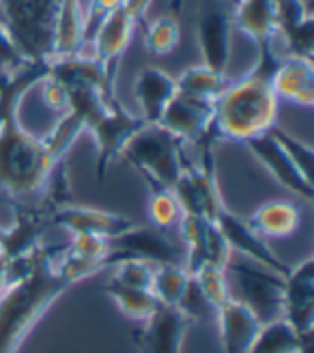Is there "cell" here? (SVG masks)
<instances>
[{"instance_id": "1", "label": "cell", "mask_w": 314, "mask_h": 353, "mask_svg": "<svg viewBox=\"0 0 314 353\" xmlns=\"http://www.w3.org/2000/svg\"><path fill=\"white\" fill-rule=\"evenodd\" d=\"M50 76V63H28L11 76L0 74V190L11 205L39 203L59 162L45 140L20 123V101Z\"/></svg>"}, {"instance_id": "2", "label": "cell", "mask_w": 314, "mask_h": 353, "mask_svg": "<svg viewBox=\"0 0 314 353\" xmlns=\"http://www.w3.org/2000/svg\"><path fill=\"white\" fill-rule=\"evenodd\" d=\"M63 245L32 250L28 268L0 293V353H17L56 299L74 285L56 268Z\"/></svg>"}, {"instance_id": "3", "label": "cell", "mask_w": 314, "mask_h": 353, "mask_svg": "<svg viewBox=\"0 0 314 353\" xmlns=\"http://www.w3.org/2000/svg\"><path fill=\"white\" fill-rule=\"evenodd\" d=\"M280 59L275 48L256 50V63L250 72L241 80L226 84L213 101L211 128L218 140L246 143L275 125L280 99L271 88V76Z\"/></svg>"}, {"instance_id": "4", "label": "cell", "mask_w": 314, "mask_h": 353, "mask_svg": "<svg viewBox=\"0 0 314 353\" xmlns=\"http://www.w3.org/2000/svg\"><path fill=\"white\" fill-rule=\"evenodd\" d=\"M63 0H0L3 24L28 63L56 59V34Z\"/></svg>"}, {"instance_id": "5", "label": "cell", "mask_w": 314, "mask_h": 353, "mask_svg": "<svg viewBox=\"0 0 314 353\" xmlns=\"http://www.w3.org/2000/svg\"><path fill=\"white\" fill-rule=\"evenodd\" d=\"M121 157L145 181H157L170 190L174 188L187 164L183 140L172 136L157 123L155 125L147 123L140 132H136L125 145Z\"/></svg>"}, {"instance_id": "6", "label": "cell", "mask_w": 314, "mask_h": 353, "mask_svg": "<svg viewBox=\"0 0 314 353\" xmlns=\"http://www.w3.org/2000/svg\"><path fill=\"white\" fill-rule=\"evenodd\" d=\"M200 164L194 166L189 160L172 188L174 199L179 203L181 214L200 216L207 220H216L220 211L226 207L218 188V170H216V145L200 143Z\"/></svg>"}, {"instance_id": "7", "label": "cell", "mask_w": 314, "mask_h": 353, "mask_svg": "<svg viewBox=\"0 0 314 353\" xmlns=\"http://www.w3.org/2000/svg\"><path fill=\"white\" fill-rule=\"evenodd\" d=\"M226 278L237 287L239 302L246 304L260 323H267L282 316V287L284 276L271 270H256L250 265L231 263L226 265Z\"/></svg>"}, {"instance_id": "8", "label": "cell", "mask_w": 314, "mask_h": 353, "mask_svg": "<svg viewBox=\"0 0 314 353\" xmlns=\"http://www.w3.org/2000/svg\"><path fill=\"white\" fill-rule=\"evenodd\" d=\"M147 125L143 117H136L129 110L121 105L118 97L112 99L108 110L103 112L93 125L86 130L91 132L97 145V179L103 181V176L108 172V166L121 157L129 138L140 132Z\"/></svg>"}, {"instance_id": "9", "label": "cell", "mask_w": 314, "mask_h": 353, "mask_svg": "<svg viewBox=\"0 0 314 353\" xmlns=\"http://www.w3.org/2000/svg\"><path fill=\"white\" fill-rule=\"evenodd\" d=\"M108 243L116 256V263L125 259H140L155 265H166L179 263L181 256L179 245L168 237L166 231L153 224H136L129 231L108 239Z\"/></svg>"}, {"instance_id": "10", "label": "cell", "mask_w": 314, "mask_h": 353, "mask_svg": "<svg viewBox=\"0 0 314 353\" xmlns=\"http://www.w3.org/2000/svg\"><path fill=\"white\" fill-rule=\"evenodd\" d=\"M282 319L300 336H312L314 330V259L302 261L284 276Z\"/></svg>"}, {"instance_id": "11", "label": "cell", "mask_w": 314, "mask_h": 353, "mask_svg": "<svg viewBox=\"0 0 314 353\" xmlns=\"http://www.w3.org/2000/svg\"><path fill=\"white\" fill-rule=\"evenodd\" d=\"M189 325L191 321L177 306L160 304L132 339L140 353H181Z\"/></svg>"}, {"instance_id": "12", "label": "cell", "mask_w": 314, "mask_h": 353, "mask_svg": "<svg viewBox=\"0 0 314 353\" xmlns=\"http://www.w3.org/2000/svg\"><path fill=\"white\" fill-rule=\"evenodd\" d=\"M246 145L278 183L286 188L289 192H293L295 196H300L302 201L312 203V199H314L312 179H308V176L293 164V160L284 153V149L278 145V140L269 132L248 138Z\"/></svg>"}, {"instance_id": "13", "label": "cell", "mask_w": 314, "mask_h": 353, "mask_svg": "<svg viewBox=\"0 0 314 353\" xmlns=\"http://www.w3.org/2000/svg\"><path fill=\"white\" fill-rule=\"evenodd\" d=\"M138 222L127 216L112 214V211H103L95 207H82L76 203L52 211L50 216V226H61L69 233H86L106 239H112L121 233L129 231Z\"/></svg>"}, {"instance_id": "14", "label": "cell", "mask_w": 314, "mask_h": 353, "mask_svg": "<svg viewBox=\"0 0 314 353\" xmlns=\"http://www.w3.org/2000/svg\"><path fill=\"white\" fill-rule=\"evenodd\" d=\"M233 15L220 7H202L198 17L196 39L200 48L202 65L218 74H226L231 59Z\"/></svg>"}, {"instance_id": "15", "label": "cell", "mask_w": 314, "mask_h": 353, "mask_svg": "<svg viewBox=\"0 0 314 353\" xmlns=\"http://www.w3.org/2000/svg\"><path fill=\"white\" fill-rule=\"evenodd\" d=\"M136 24H140V22H138V17L123 3L99 24L97 32L93 34V39L89 43V46H93L91 54L103 67H106V72L110 76H114V78H116L118 61H121V57H123V52L127 50V46L132 41Z\"/></svg>"}, {"instance_id": "16", "label": "cell", "mask_w": 314, "mask_h": 353, "mask_svg": "<svg viewBox=\"0 0 314 353\" xmlns=\"http://www.w3.org/2000/svg\"><path fill=\"white\" fill-rule=\"evenodd\" d=\"M213 222L218 224V228L226 237V241H229L231 250L250 256L252 261H256L260 265V268L271 270V272L280 274V276L289 274V270H291L289 265L275 256V252L269 248L267 241L258 233H254L246 220H241L239 216L233 214V211H229L224 207Z\"/></svg>"}, {"instance_id": "17", "label": "cell", "mask_w": 314, "mask_h": 353, "mask_svg": "<svg viewBox=\"0 0 314 353\" xmlns=\"http://www.w3.org/2000/svg\"><path fill=\"white\" fill-rule=\"evenodd\" d=\"M211 121H213V101L177 93L166 105L157 125H162L179 140H189V143L196 145L209 130V125H211Z\"/></svg>"}, {"instance_id": "18", "label": "cell", "mask_w": 314, "mask_h": 353, "mask_svg": "<svg viewBox=\"0 0 314 353\" xmlns=\"http://www.w3.org/2000/svg\"><path fill=\"white\" fill-rule=\"evenodd\" d=\"M271 88L278 99L312 108L314 105V65L312 59L286 54L271 76Z\"/></svg>"}, {"instance_id": "19", "label": "cell", "mask_w": 314, "mask_h": 353, "mask_svg": "<svg viewBox=\"0 0 314 353\" xmlns=\"http://www.w3.org/2000/svg\"><path fill=\"white\" fill-rule=\"evenodd\" d=\"M218 325H220V341L224 353H248L256 334L260 330L258 316L239 299L231 297L224 302L218 312Z\"/></svg>"}, {"instance_id": "20", "label": "cell", "mask_w": 314, "mask_h": 353, "mask_svg": "<svg viewBox=\"0 0 314 353\" xmlns=\"http://www.w3.org/2000/svg\"><path fill=\"white\" fill-rule=\"evenodd\" d=\"M177 95L174 78L160 67H143L134 80V97L140 103L143 119L149 125L160 123L166 105Z\"/></svg>"}, {"instance_id": "21", "label": "cell", "mask_w": 314, "mask_h": 353, "mask_svg": "<svg viewBox=\"0 0 314 353\" xmlns=\"http://www.w3.org/2000/svg\"><path fill=\"white\" fill-rule=\"evenodd\" d=\"M233 9V26L248 34L256 43V50L273 46L278 32L273 0H239Z\"/></svg>"}, {"instance_id": "22", "label": "cell", "mask_w": 314, "mask_h": 353, "mask_svg": "<svg viewBox=\"0 0 314 353\" xmlns=\"http://www.w3.org/2000/svg\"><path fill=\"white\" fill-rule=\"evenodd\" d=\"M246 222L252 231L258 233L263 239H284V237H291L300 228L302 211L291 201L273 199L256 207Z\"/></svg>"}, {"instance_id": "23", "label": "cell", "mask_w": 314, "mask_h": 353, "mask_svg": "<svg viewBox=\"0 0 314 353\" xmlns=\"http://www.w3.org/2000/svg\"><path fill=\"white\" fill-rule=\"evenodd\" d=\"M310 345L312 336H300L280 316L260 325L248 353H310Z\"/></svg>"}, {"instance_id": "24", "label": "cell", "mask_w": 314, "mask_h": 353, "mask_svg": "<svg viewBox=\"0 0 314 353\" xmlns=\"http://www.w3.org/2000/svg\"><path fill=\"white\" fill-rule=\"evenodd\" d=\"M174 84H177V93L181 95L205 99V101H216L229 82H226V74H218L205 65H194V67H187L185 72H181L174 78Z\"/></svg>"}, {"instance_id": "25", "label": "cell", "mask_w": 314, "mask_h": 353, "mask_svg": "<svg viewBox=\"0 0 314 353\" xmlns=\"http://www.w3.org/2000/svg\"><path fill=\"white\" fill-rule=\"evenodd\" d=\"M106 293L114 299L118 310L134 321H147L149 316L155 312V308L160 306V299L153 295V291L118 285V282L112 278L106 285Z\"/></svg>"}, {"instance_id": "26", "label": "cell", "mask_w": 314, "mask_h": 353, "mask_svg": "<svg viewBox=\"0 0 314 353\" xmlns=\"http://www.w3.org/2000/svg\"><path fill=\"white\" fill-rule=\"evenodd\" d=\"M211 220L200 218V216H189L181 214V220L177 224L179 235L185 243V263L183 268L189 274H196L202 265L207 263V226Z\"/></svg>"}, {"instance_id": "27", "label": "cell", "mask_w": 314, "mask_h": 353, "mask_svg": "<svg viewBox=\"0 0 314 353\" xmlns=\"http://www.w3.org/2000/svg\"><path fill=\"white\" fill-rule=\"evenodd\" d=\"M189 276L191 274L183 268L181 263L157 265V270L153 272L151 291L157 299H160V304L177 306L185 287H187V282H189Z\"/></svg>"}, {"instance_id": "28", "label": "cell", "mask_w": 314, "mask_h": 353, "mask_svg": "<svg viewBox=\"0 0 314 353\" xmlns=\"http://www.w3.org/2000/svg\"><path fill=\"white\" fill-rule=\"evenodd\" d=\"M181 43V24L179 17L162 15L145 24V46L155 57H168Z\"/></svg>"}, {"instance_id": "29", "label": "cell", "mask_w": 314, "mask_h": 353, "mask_svg": "<svg viewBox=\"0 0 314 353\" xmlns=\"http://www.w3.org/2000/svg\"><path fill=\"white\" fill-rule=\"evenodd\" d=\"M149 185V218H151V224L162 228V231H170L179 224L181 220V209H179V203L174 199V194L170 188L157 183V181H147Z\"/></svg>"}, {"instance_id": "30", "label": "cell", "mask_w": 314, "mask_h": 353, "mask_svg": "<svg viewBox=\"0 0 314 353\" xmlns=\"http://www.w3.org/2000/svg\"><path fill=\"white\" fill-rule=\"evenodd\" d=\"M86 132L84 121L76 114V112H63V119L56 123V128L52 130L43 140L50 149V153L56 157V160H63L67 155V151L74 147V143L80 138V134Z\"/></svg>"}, {"instance_id": "31", "label": "cell", "mask_w": 314, "mask_h": 353, "mask_svg": "<svg viewBox=\"0 0 314 353\" xmlns=\"http://www.w3.org/2000/svg\"><path fill=\"white\" fill-rule=\"evenodd\" d=\"M177 308L187 316L191 323H207V321H211L218 312L213 308V304L207 299V295L202 293V289H200V285L196 282L194 276H189V282H187V287L179 299Z\"/></svg>"}, {"instance_id": "32", "label": "cell", "mask_w": 314, "mask_h": 353, "mask_svg": "<svg viewBox=\"0 0 314 353\" xmlns=\"http://www.w3.org/2000/svg\"><path fill=\"white\" fill-rule=\"evenodd\" d=\"M191 276L196 278L202 293L207 295L209 302L213 304L216 310L233 297L231 295V282H229V278H226V270L213 268V265H202V268Z\"/></svg>"}, {"instance_id": "33", "label": "cell", "mask_w": 314, "mask_h": 353, "mask_svg": "<svg viewBox=\"0 0 314 353\" xmlns=\"http://www.w3.org/2000/svg\"><path fill=\"white\" fill-rule=\"evenodd\" d=\"M65 250L76 254V256L106 261L110 268L116 265V256L110 250V243L106 237L86 235V233H72V239H69V243H65Z\"/></svg>"}, {"instance_id": "34", "label": "cell", "mask_w": 314, "mask_h": 353, "mask_svg": "<svg viewBox=\"0 0 314 353\" xmlns=\"http://www.w3.org/2000/svg\"><path fill=\"white\" fill-rule=\"evenodd\" d=\"M267 132L278 140V145L284 149V153L291 157L293 164L297 166L308 176V179H312V164H314V153H312V149L306 143H302L300 138L291 136L284 128L278 125V123H275V125H271Z\"/></svg>"}, {"instance_id": "35", "label": "cell", "mask_w": 314, "mask_h": 353, "mask_svg": "<svg viewBox=\"0 0 314 353\" xmlns=\"http://www.w3.org/2000/svg\"><path fill=\"white\" fill-rule=\"evenodd\" d=\"M112 270H114L112 280H116L118 285L151 291L153 272H155L151 268V263L140 261V259H125V261H118L116 265H112Z\"/></svg>"}, {"instance_id": "36", "label": "cell", "mask_w": 314, "mask_h": 353, "mask_svg": "<svg viewBox=\"0 0 314 353\" xmlns=\"http://www.w3.org/2000/svg\"><path fill=\"white\" fill-rule=\"evenodd\" d=\"M207 263L205 265H213V268H220V270H226V265L231 263L233 259V250L226 237L222 235V231L218 228L216 222H209L207 226Z\"/></svg>"}, {"instance_id": "37", "label": "cell", "mask_w": 314, "mask_h": 353, "mask_svg": "<svg viewBox=\"0 0 314 353\" xmlns=\"http://www.w3.org/2000/svg\"><path fill=\"white\" fill-rule=\"evenodd\" d=\"M28 61L24 59L22 50L17 48L11 32L0 24V74L11 76L15 72H20V69H24Z\"/></svg>"}, {"instance_id": "38", "label": "cell", "mask_w": 314, "mask_h": 353, "mask_svg": "<svg viewBox=\"0 0 314 353\" xmlns=\"http://www.w3.org/2000/svg\"><path fill=\"white\" fill-rule=\"evenodd\" d=\"M41 93H43V101H45V105L50 110H54V112H67V108H69V97H67V88L59 82V80H54V78H45L43 82H41Z\"/></svg>"}, {"instance_id": "39", "label": "cell", "mask_w": 314, "mask_h": 353, "mask_svg": "<svg viewBox=\"0 0 314 353\" xmlns=\"http://www.w3.org/2000/svg\"><path fill=\"white\" fill-rule=\"evenodd\" d=\"M7 287V270H5V259L0 256V293Z\"/></svg>"}, {"instance_id": "40", "label": "cell", "mask_w": 314, "mask_h": 353, "mask_svg": "<svg viewBox=\"0 0 314 353\" xmlns=\"http://www.w3.org/2000/svg\"><path fill=\"white\" fill-rule=\"evenodd\" d=\"M181 9H183V0H170V15L179 17Z\"/></svg>"}, {"instance_id": "41", "label": "cell", "mask_w": 314, "mask_h": 353, "mask_svg": "<svg viewBox=\"0 0 314 353\" xmlns=\"http://www.w3.org/2000/svg\"><path fill=\"white\" fill-rule=\"evenodd\" d=\"M222 3H226V5H231V7H235L239 0H222Z\"/></svg>"}]
</instances>
